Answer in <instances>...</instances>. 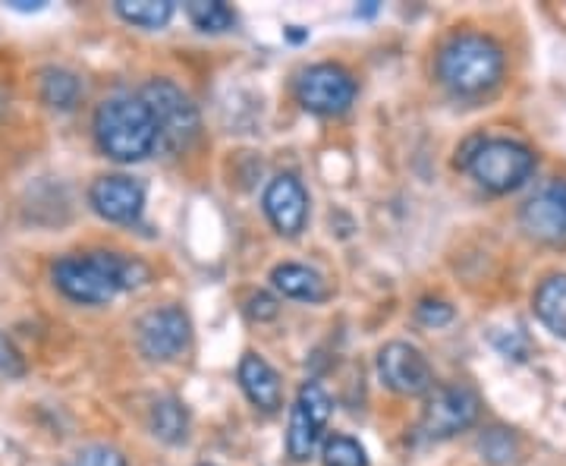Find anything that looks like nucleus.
<instances>
[{
    "label": "nucleus",
    "instance_id": "1",
    "mask_svg": "<svg viewBox=\"0 0 566 466\" xmlns=\"http://www.w3.org/2000/svg\"><path fill=\"white\" fill-rule=\"evenodd\" d=\"M51 278L66 300L82 306H102L111 303L123 290L148 284L151 271L133 256L95 249V252H76V256L57 259L51 268Z\"/></svg>",
    "mask_w": 566,
    "mask_h": 466
},
{
    "label": "nucleus",
    "instance_id": "19",
    "mask_svg": "<svg viewBox=\"0 0 566 466\" xmlns=\"http://www.w3.org/2000/svg\"><path fill=\"white\" fill-rule=\"evenodd\" d=\"M151 432L167 442V445H180L186 442V432H189V413L177 397H161L151 406Z\"/></svg>",
    "mask_w": 566,
    "mask_h": 466
},
{
    "label": "nucleus",
    "instance_id": "22",
    "mask_svg": "<svg viewBox=\"0 0 566 466\" xmlns=\"http://www.w3.org/2000/svg\"><path fill=\"white\" fill-rule=\"evenodd\" d=\"M482 454H485V460L491 464H510L513 460V451H516V442H513V435L504 432V428H491L482 435Z\"/></svg>",
    "mask_w": 566,
    "mask_h": 466
},
{
    "label": "nucleus",
    "instance_id": "23",
    "mask_svg": "<svg viewBox=\"0 0 566 466\" xmlns=\"http://www.w3.org/2000/svg\"><path fill=\"white\" fill-rule=\"evenodd\" d=\"M0 375L3 379H22L25 375V356L3 331H0Z\"/></svg>",
    "mask_w": 566,
    "mask_h": 466
},
{
    "label": "nucleus",
    "instance_id": "16",
    "mask_svg": "<svg viewBox=\"0 0 566 466\" xmlns=\"http://www.w3.org/2000/svg\"><path fill=\"white\" fill-rule=\"evenodd\" d=\"M535 315L547 331L566 338V275H551L535 290Z\"/></svg>",
    "mask_w": 566,
    "mask_h": 466
},
{
    "label": "nucleus",
    "instance_id": "2",
    "mask_svg": "<svg viewBox=\"0 0 566 466\" xmlns=\"http://www.w3.org/2000/svg\"><path fill=\"white\" fill-rule=\"evenodd\" d=\"M504 48L479 32H460L438 51V80L460 99L488 95L504 80Z\"/></svg>",
    "mask_w": 566,
    "mask_h": 466
},
{
    "label": "nucleus",
    "instance_id": "26",
    "mask_svg": "<svg viewBox=\"0 0 566 466\" xmlns=\"http://www.w3.org/2000/svg\"><path fill=\"white\" fill-rule=\"evenodd\" d=\"M76 466H126V460L114 447H88L76 457Z\"/></svg>",
    "mask_w": 566,
    "mask_h": 466
},
{
    "label": "nucleus",
    "instance_id": "6",
    "mask_svg": "<svg viewBox=\"0 0 566 466\" xmlns=\"http://www.w3.org/2000/svg\"><path fill=\"white\" fill-rule=\"evenodd\" d=\"M296 102L308 114L318 117H337L346 114L356 102V80L340 63H312L296 76Z\"/></svg>",
    "mask_w": 566,
    "mask_h": 466
},
{
    "label": "nucleus",
    "instance_id": "13",
    "mask_svg": "<svg viewBox=\"0 0 566 466\" xmlns=\"http://www.w3.org/2000/svg\"><path fill=\"white\" fill-rule=\"evenodd\" d=\"M88 203L104 221L133 224L145 208V189H142L139 180H133L126 174H107V177H98L92 183Z\"/></svg>",
    "mask_w": 566,
    "mask_h": 466
},
{
    "label": "nucleus",
    "instance_id": "14",
    "mask_svg": "<svg viewBox=\"0 0 566 466\" xmlns=\"http://www.w3.org/2000/svg\"><path fill=\"white\" fill-rule=\"evenodd\" d=\"M237 379L243 394L252 404L264 410V413H274L283 404V385L277 369L268 363L259 353H243V360L237 365Z\"/></svg>",
    "mask_w": 566,
    "mask_h": 466
},
{
    "label": "nucleus",
    "instance_id": "9",
    "mask_svg": "<svg viewBox=\"0 0 566 466\" xmlns=\"http://www.w3.org/2000/svg\"><path fill=\"white\" fill-rule=\"evenodd\" d=\"M331 394L318 382H305L296 394V404L290 410L286 426V454L293 460H308L322 442V432L331 420Z\"/></svg>",
    "mask_w": 566,
    "mask_h": 466
},
{
    "label": "nucleus",
    "instance_id": "25",
    "mask_svg": "<svg viewBox=\"0 0 566 466\" xmlns=\"http://www.w3.org/2000/svg\"><path fill=\"white\" fill-rule=\"evenodd\" d=\"M245 312H249L252 319H259V322H271V319H277L281 306H277V300H274L271 293L259 290V293H252V297H249V303H245Z\"/></svg>",
    "mask_w": 566,
    "mask_h": 466
},
{
    "label": "nucleus",
    "instance_id": "24",
    "mask_svg": "<svg viewBox=\"0 0 566 466\" xmlns=\"http://www.w3.org/2000/svg\"><path fill=\"white\" fill-rule=\"evenodd\" d=\"M416 315H419V322L422 324H434V328H441L453 319V309L444 303V300H422V303L416 306Z\"/></svg>",
    "mask_w": 566,
    "mask_h": 466
},
{
    "label": "nucleus",
    "instance_id": "12",
    "mask_svg": "<svg viewBox=\"0 0 566 466\" xmlns=\"http://www.w3.org/2000/svg\"><path fill=\"white\" fill-rule=\"evenodd\" d=\"M264 215L283 237H300L308 221V193L293 174H277L264 189Z\"/></svg>",
    "mask_w": 566,
    "mask_h": 466
},
{
    "label": "nucleus",
    "instance_id": "29",
    "mask_svg": "<svg viewBox=\"0 0 566 466\" xmlns=\"http://www.w3.org/2000/svg\"><path fill=\"white\" fill-rule=\"evenodd\" d=\"M286 35H290V41H303L305 39V32H300V25H290V32H286Z\"/></svg>",
    "mask_w": 566,
    "mask_h": 466
},
{
    "label": "nucleus",
    "instance_id": "5",
    "mask_svg": "<svg viewBox=\"0 0 566 466\" xmlns=\"http://www.w3.org/2000/svg\"><path fill=\"white\" fill-rule=\"evenodd\" d=\"M158 126V148L177 155L199 136V111L177 82L151 80L139 95Z\"/></svg>",
    "mask_w": 566,
    "mask_h": 466
},
{
    "label": "nucleus",
    "instance_id": "30",
    "mask_svg": "<svg viewBox=\"0 0 566 466\" xmlns=\"http://www.w3.org/2000/svg\"><path fill=\"white\" fill-rule=\"evenodd\" d=\"M202 466H211V464H202Z\"/></svg>",
    "mask_w": 566,
    "mask_h": 466
},
{
    "label": "nucleus",
    "instance_id": "18",
    "mask_svg": "<svg viewBox=\"0 0 566 466\" xmlns=\"http://www.w3.org/2000/svg\"><path fill=\"white\" fill-rule=\"evenodd\" d=\"M114 10H117V17L123 22H129L136 29L155 32V29H164L170 22L177 7L170 0H117Z\"/></svg>",
    "mask_w": 566,
    "mask_h": 466
},
{
    "label": "nucleus",
    "instance_id": "17",
    "mask_svg": "<svg viewBox=\"0 0 566 466\" xmlns=\"http://www.w3.org/2000/svg\"><path fill=\"white\" fill-rule=\"evenodd\" d=\"M82 99V80L63 66H48L41 73V102L54 111H73Z\"/></svg>",
    "mask_w": 566,
    "mask_h": 466
},
{
    "label": "nucleus",
    "instance_id": "27",
    "mask_svg": "<svg viewBox=\"0 0 566 466\" xmlns=\"http://www.w3.org/2000/svg\"><path fill=\"white\" fill-rule=\"evenodd\" d=\"M41 7H44V3H39V0H35V3H29V0H13V3H10V10H22V13H29V10L35 13Z\"/></svg>",
    "mask_w": 566,
    "mask_h": 466
},
{
    "label": "nucleus",
    "instance_id": "11",
    "mask_svg": "<svg viewBox=\"0 0 566 466\" xmlns=\"http://www.w3.org/2000/svg\"><path fill=\"white\" fill-rule=\"evenodd\" d=\"M520 224L532 240L545 246H566V180L542 186L520 211Z\"/></svg>",
    "mask_w": 566,
    "mask_h": 466
},
{
    "label": "nucleus",
    "instance_id": "8",
    "mask_svg": "<svg viewBox=\"0 0 566 466\" xmlns=\"http://www.w3.org/2000/svg\"><path fill=\"white\" fill-rule=\"evenodd\" d=\"M136 341L145 360L170 363L192 341V322L180 306H161L142 315L136 324Z\"/></svg>",
    "mask_w": 566,
    "mask_h": 466
},
{
    "label": "nucleus",
    "instance_id": "4",
    "mask_svg": "<svg viewBox=\"0 0 566 466\" xmlns=\"http://www.w3.org/2000/svg\"><path fill=\"white\" fill-rule=\"evenodd\" d=\"M460 167L488 193H513L535 174V152L506 136H475L463 145Z\"/></svg>",
    "mask_w": 566,
    "mask_h": 466
},
{
    "label": "nucleus",
    "instance_id": "28",
    "mask_svg": "<svg viewBox=\"0 0 566 466\" xmlns=\"http://www.w3.org/2000/svg\"><path fill=\"white\" fill-rule=\"evenodd\" d=\"M371 13H378V3H375V0H368L365 7H359V10H356V17H371Z\"/></svg>",
    "mask_w": 566,
    "mask_h": 466
},
{
    "label": "nucleus",
    "instance_id": "15",
    "mask_svg": "<svg viewBox=\"0 0 566 466\" xmlns=\"http://www.w3.org/2000/svg\"><path fill=\"white\" fill-rule=\"evenodd\" d=\"M271 284L277 293L300 300V303H322L327 300V281L315 268L296 262H283L271 271Z\"/></svg>",
    "mask_w": 566,
    "mask_h": 466
},
{
    "label": "nucleus",
    "instance_id": "20",
    "mask_svg": "<svg viewBox=\"0 0 566 466\" xmlns=\"http://www.w3.org/2000/svg\"><path fill=\"white\" fill-rule=\"evenodd\" d=\"M186 17L202 32H227L237 22V13L221 0H192L186 3Z\"/></svg>",
    "mask_w": 566,
    "mask_h": 466
},
{
    "label": "nucleus",
    "instance_id": "3",
    "mask_svg": "<svg viewBox=\"0 0 566 466\" xmlns=\"http://www.w3.org/2000/svg\"><path fill=\"white\" fill-rule=\"evenodd\" d=\"M92 130L98 148L114 162H142L158 148V126L139 95H117L98 104Z\"/></svg>",
    "mask_w": 566,
    "mask_h": 466
},
{
    "label": "nucleus",
    "instance_id": "21",
    "mask_svg": "<svg viewBox=\"0 0 566 466\" xmlns=\"http://www.w3.org/2000/svg\"><path fill=\"white\" fill-rule=\"evenodd\" d=\"M322 464L324 466H368L365 447L349 438V435H331L322 445Z\"/></svg>",
    "mask_w": 566,
    "mask_h": 466
},
{
    "label": "nucleus",
    "instance_id": "7",
    "mask_svg": "<svg viewBox=\"0 0 566 466\" xmlns=\"http://www.w3.org/2000/svg\"><path fill=\"white\" fill-rule=\"evenodd\" d=\"M479 420V397L465 385H438L428 391L422 406V435L444 442Z\"/></svg>",
    "mask_w": 566,
    "mask_h": 466
},
{
    "label": "nucleus",
    "instance_id": "10",
    "mask_svg": "<svg viewBox=\"0 0 566 466\" xmlns=\"http://www.w3.org/2000/svg\"><path fill=\"white\" fill-rule=\"evenodd\" d=\"M378 379L394 394H403V397H419L434 387L431 363L424 360L419 346L406 344V341H390L378 350Z\"/></svg>",
    "mask_w": 566,
    "mask_h": 466
}]
</instances>
